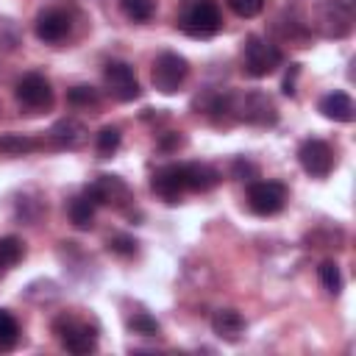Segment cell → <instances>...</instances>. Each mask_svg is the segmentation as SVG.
<instances>
[{"instance_id":"1","label":"cell","mask_w":356,"mask_h":356,"mask_svg":"<svg viewBox=\"0 0 356 356\" xmlns=\"http://www.w3.org/2000/svg\"><path fill=\"white\" fill-rule=\"evenodd\" d=\"M175 25L192 39H211L222 28V14L214 0H184L175 14Z\"/></svg>"},{"instance_id":"2","label":"cell","mask_w":356,"mask_h":356,"mask_svg":"<svg viewBox=\"0 0 356 356\" xmlns=\"http://www.w3.org/2000/svg\"><path fill=\"white\" fill-rule=\"evenodd\" d=\"M281 61H284L281 50L273 42H267L264 36L250 33L245 39V44H242V70H245V75L267 78L281 67Z\"/></svg>"},{"instance_id":"3","label":"cell","mask_w":356,"mask_h":356,"mask_svg":"<svg viewBox=\"0 0 356 356\" xmlns=\"http://www.w3.org/2000/svg\"><path fill=\"white\" fill-rule=\"evenodd\" d=\"M312 25L325 39H345L353 31V11L345 0H320Z\"/></svg>"},{"instance_id":"4","label":"cell","mask_w":356,"mask_h":356,"mask_svg":"<svg viewBox=\"0 0 356 356\" xmlns=\"http://www.w3.org/2000/svg\"><path fill=\"white\" fill-rule=\"evenodd\" d=\"M186 75H189V61H186L184 56L172 53V50H164V53H159L156 61H153L150 81H153V86H156L161 95H175V92L184 86Z\"/></svg>"},{"instance_id":"5","label":"cell","mask_w":356,"mask_h":356,"mask_svg":"<svg viewBox=\"0 0 356 356\" xmlns=\"http://www.w3.org/2000/svg\"><path fill=\"white\" fill-rule=\"evenodd\" d=\"M53 331L58 334V342L64 350L75 353V356H83V353H92L97 348V328L83 323V320H75V317H58L53 323Z\"/></svg>"},{"instance_id":"6","label":"cell","mask_w":356,"mask_h":356,"mask_svg":"<svg viewBox=\"0 0 356 356\" xmlns=\"http://www.w3.org/2000/svg\"><path fill=\"white\" fill-rule=\"evenodd\" d=\"M83 192L89 195V200L95 206H114V209H128V203L134 200L131 195V186L120 178V175H111V172H103L97 178H92Z\"/></svg>"},{"instance_id":"7","label":"cell","mask_w":356,"mask_h":356,"mask_svg":"<svg viewBox=\"0 0 356 356\" xmlns=\"http://www.w3.org/2000/svg\"><path fill=\"white\" fill-rule=\"evenodd\" d=\"M248 206L259 217H273L286 206V186L281 181H250Z\"/></svg>"},{"instance_id":"8","label":"cell","mask_w":356,"mask_h":356,"mask_svg":"<svg viewBox=\"0 0 356 356\" xmlns=\"http://www.w3.org/2000/svg\"><path fill=\"white\" fill-rule=\"evenodd\" d=\"M103 81H106V89L111 92V97L120 100V103H131L142 92L134 67L125 64V61H108L106 70H103Z\"/></svg>"},{"instance_id":"9","label":"cell","mask_w":356,"mask_h":356,"mask_svg":"<svg viewBox=\"0 0 356 356\" xmlns=\"http://www.w3.org/2000/svg\"><path fill=\"white\" fill-rule=\"evenodd\" d=\"M14 97L31 108V111H39V108H47L53 103V89H50V81L39 72H28L17 81L14 86Z\"/></svg>"},{"instance_id":"10","label":"cell","mask_w":356,"mask_h":356,"mask_svg":"<svg viewBox=\"0 0 356 356\" xmlns=\"http://www.w3.org/2000/svg\"><path fill=\"white\" fill-rule=\"evenodd\" d=\"M298 161L312 178H325L334 170V150L323 139H306L298 147Z\"/></svg>"},{"instance_id":"11","label":"cell","mask_w":356,"mask_h":356,"mask_svg":"<svg viewBox=\"0 0 356 356\" xmlns=\"http://www.w3.org/2000/svg\"><path fill=\"white\" fill-rule=\"evenodd\" d=\"M150 189L164 200V203H178L184 186V164H164L150 175Z\"/></svg>"},{"instance_id":"12","label":"cell","mask_w":356,"mask_h":356,"mask_svg":"<svg viewBox=\"0 0 356 356\" xmlns=\"http://www.w3.org/2000/svg\"><path fill=\"white\" fill-rule=\"evenodd\" d=\"M47 136H50V145L58 147V150H78V147L86 145L89 131H86V125H83L81 120L64 117V120H58V122L50 128Z\"/></svg>"},{"instance_id":"13","label":"cell","mask_w":356,"mask_h":356,"mask_svg":"<svg viewBox=\"0 0 356 356\" xmlns=\"http://www.w3.org/2000/svg\"><path fill=\"white\" fill-rule=\"evenodd\" d=\"M222 181L220 170L206 164V161H192V164H184V186L189 192H211L217 184Z\"/></svg>"},{"instance_id":"14","label":"cell","mask_w":356,"mask_h":356,"mask_svg":"<svg viewBox=\"0 0 356 356\" xmlns=\"http://www.w3.org/2000/svg\"><path fill=\"white\" fill-rule=\"evenodd\" d=\"M36 36L42 42H61L70 31V17L61 11V8H47L36 17V25H33Z\"/></svg>"},{"instance_id":"15","label":"cell","mask_w":356,"mask_h":356,"mask_svg":"<svg viewBox=\"0 0 356 356\" xmlns=\"http://www.w3.org/2000/svg\"><path fill=\"white\" fill-rule=\"evenodd\" d=\"M245 328L248 323L236 309H217L211 314V331L225 342H239L245 337Z\"/></svg>"},{"instance_id":"16","label":"cell","mask_w":356,"mask_h":356,"mask_svg":"<svg viewBox=\"0 0 356 356\" xmlns=\"http://www.w3.org/2000/svg\"><path fill=\"white\" fill-rule=\"evenodd\" d=\"M317 108L325 120H334V122H350L356 117V106L348 92H331V95L320 97Z\"/></svg>"},{"instance_id":"17","label":"cell","mask_w":356,"mask_h":356,"mask_svg":"<svg viewBox=\"0 0 356 356\" xmlns=\"http://www.w3.org/2000/svg\"><path fill=\"white\" fill-rule=\"evenodd\" d=\"M44 211H47L44 197H42L36 189H25V192L17 197V203H14V217H17L19 222H28V225L39 222V217H42Z\"/></svg>"},{"instance_id":"18","label":"cell","mask_w":356,"mask_h":356,"mask_svg":"<svg viewBox=\"0 0 356 356\" xmlns=\"http://www.w3.org/2000/svg\"><path fill=\"white\" fill-rule=\"evenodd\" d=\"M70 222L81 231H89L95 225V203L89 200V195H78L70 200Z\"/></svg>"},{"instance_id":"19","label":"cell","mask_w":356,"mask_h":356,"mask_svg":"<svg viewBox=\"0 0 356 356\" xmlns=\"http://www.w3.org/2000/svg\"><path fill=\"white\" fill-rule=\"evenodd\" d=\"M39 147H42V142L33 136H25V134H3L0 136V153H6V156H25Z\"/></svg>"},{"instance_id":"20","label":"cell","mask_w":356,"mask_h":356,"mask_svg":"<svg viewBox=\"0 0 356 356\" xmlns=\"http://www.w3.org/2000/svg\"><path fill=\"white\" fill-rule=\"evenodd\" d=\"M317 278H320V284H323V289H325L328 295H339V292H342V273H339V264H337V261H331V259L320 261Z\"/></svg>"},{"instance_id":"21","label":"cell","mask_w":356,"mask_h":356,"mask_svg":"<svg viewBox=\"0 0 356 356\" xmlns=\"http://www.w3.org/2000/svg\"><path fill=\"white\" fill-rule=\"evenodd\" d=\"M19 339V323L8 309H0V353L11 350Z\"/></svg>"},{"instance_id":"22","label":"cell","mask_w":356,"mask_h":356,"mask_svg":"<svg viewBox=\"0 0 356 356\" xmlns=\"http://www.w3.org/2000/svg\"><path fill=\"white\" fill-rule=\"evenodd\" d=\"M120 142H122V134H120L117 125H106V128H100L97 136H95V147H97V153H100L103 159L114 156V153L120 150Z\"/></svg>"},{"instance_id":"23","label":"cell","mask_w":356,"mask_h":356,"mask_svg":"<svg viewBox=\"0 0 356 356\" xmlns=\"http://www.w3.org/2000/svg\"><path fill=\"white\" fill-rule=\"evenodd\" d=\"M128 331L136 334V337H159L161 334V325L147 312H136V314L128 317Z\"/></svg>"},{"instance_id":"24","label":"cell","mask_w":356,"mask_h":356,"mask_svg":"<svg viewBox=\"0 0 356 356\" xmlns=\"http://www.w3.org/2000/svg\"><path fill=\"white\" fill-rule=\"evenodd\" d=\"M120 8L134 22H147L156 14V3L153 0H120Z\"/></svg>"},{"instance_id":"25","label":"cell","mask_w":356,"mask_h":356,"mask_svg":"<svg viewBox=\"0 0 356 356\" xmlns=\"http://www.w3.org/2000/svg\"><path fill=\"white\" fill-rule=\"evenodd\" d=\"M22 256H25V245H22L17 236H3V239H0V259H3V264H6L8 270H11L14 264H19Z\"/></svg>"},{"instance_id":"26","label":"cell","mask_w":356,"mask_h":356,"mask_svg":"<svg viewBox=\"0 0 356 356\" xmlns=\"http://www.w3.org/2000/svg\"><path fill=\"white\" fill-rule=\"evenodd\" d=\"M97 100H100V95H97L95 86L78 83V86L67 89V103H70V106H95Z\"/></svg>"},{"instance_id":"27","label":"cell","mask_w":356,"mask_h":356,"mask_svg":"<svg viewBox=\"0 0 356 356\" xmlns=\"http://www.w3.org/2000/svg\"><path fill=\"white\" fill-rule=\"evenodd\" d=\"M136 245H139V242H136L131 234H111L108 242H106V248H108L114 256H122V259L134 256V253H136Z\"/></svg>"},{"instance_id":"28","label":"cell","mask_w":356,"mask_h":356,"mask_svg":"<svg viewBox=\"0 0 356 356\" xmlns=\"http://www.w3.org/2000/svg\"><path fill=\"white\" fill-rule=\"evenodd\" d=\"M228 3V8L236 14V17H242V19H253L256 14H261V8H264V0H225Z\"/></svg>"},{"instance_id":"29","label":"cell","mask_w":356,"mask_h":356,"mask_svg":"<svg viewBox=\"0 0 356 356\" xmlns=\"http://www.w3.org/2000/svg\"><path fill=\"white\" fill-rule=\"evenodd\" d=\"M231 172H234V178H239V181H253V178H256V164H250L248 159H234Z\"/></svg>"},{"instance_id":"30","label":"cell","mask_w":356,"mask_h":356,"mask_svg":"<svg viewBox=\"0 0 356 356\" xmlns=\"http://www.w3.org/2000/svg\"><path fill=\"white\" fill-rule=\"evenodd\" d=\"M298 75H300V64H289V72H286V78H284V86H281L286 97H295V92H298V89H295V81H298Z\"/></svg>"},{"instance_id":"31","label":"cell","mask_w":356,"mask_h":356,"mask_svg":"<svg viewBox=\"0 0 356 356\" xmlns=\"http://www.w3.org/2000/svg\"><path fill=\"white\" fill-rule=\"evenodd\" d=\"M159 145H161L164 150H172V147H178V145H184V139H181V134H175V131H167Z\"/></svg>"},{"instance_id":"32","label":"cell","mask_w":356,"mask_h":356,"mask_svg":"<svg viewBox=\"0 0 356 356\" xmlns=\"http://www.w3.org/2000/svg\"><path fill=\"white\" fill-rule=\"evenodd\" d=\"M6 270H8V267H6V264H3V259H0V278H3V273H6Z\"/></svg>"}]
</instances>
